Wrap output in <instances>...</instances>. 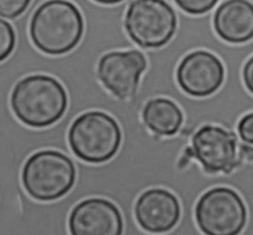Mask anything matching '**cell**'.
I'll return each instance as SVG.
<instances>
[{
    "instance_id": "cell-13",
    "label": "cell",
    "mask_w": 253,
    "mask_h": 235,
    "mask_svg": "<svg viewBox=\"0 0 253 235\" xmlns=\"http://www.w3.org/2000/svg\"><path fill=\"white\" fill-rule=\"evenodd\" d=\"M142 120L151 132L158 135H174L184 121L182 110L174 101L156 98L147 101L142 111Z\"/></svg>"
},
{
    "instance_id": "cell-8",
    "label": "cell",
    "mask_w": 253,
    "mask_h": 235,
    "mask_svg": "<svg viewBox=\"0 0 253 235\" xmlns=\"http://www.w3.org/2000/svg\"><path fill=\"white\" fill-rule=\"evenodd\" d=\"M193 157L210 174H230L237 167V137L219 126L207 125L192 138Z\"/></svg>"
},
{
    "instance_id": "cell-12",
    "label": "cell",
    "mask_w": 253,
    "mask_h": 235,
    "mask_svg": "<svg viewBox=\"0 0 253 235\" xmlns=\"http://www.w3.org/2000/svg\"><path fill=\"white\" fill-rule=\"evenodd\" d=\"M217 36L229 43L240 44L253 39V4L249 0H226L214 15Z\"/></svg>"
},
{
    "instance_id": "cell-10",
    "label": "cell",
    "mask_w": 253,
    "mask_h": 235,
    "mask_svg": "<svg viewBox=\"0 0 253 235\" xmlns=\"http://www.w3.org/2000/svg\"><path fill=\"white\" fill-rule=\"evenodd\" d=\"M68 227L73 235H121L124 221L113 202L93 197L72 209Z\"/></svg>"
},
{
    "instance_id": "cell-9",
    "label": "cell",
    "mask_w": 253,
    "mask_h": 235,
    "mask_svg": "<svg viewBox=\"0 0 253 235\" xmlns=\"http://www.w3.org/2000/svg\"><path fill=\"white\" fill-rule=\"evenodd\" d=\"M225 80V68L219 57L199 49L187 54L177 69V81L188 95L205 98L216 93Z\"/></svg>"
},
{
    "instance_id": "cell-4",
    "label": "cell",
    "mask_w": 253,
    "mask_h": 235,
    "mask_svg": "<svg viewBox=\"0 0 253 235\" xmlns=\"http://www.w3.org/2000/svg\"><path fill=\"white\" fill-rule=\"evenodd\" d=\"M123 134L119 123L101 111L82 113L68 131V143L78 159L101 164L113 159L120 149Z\"/></svg>"
},
{
    "instance_id": "cell-14",
    "label": "cell",
    "mask_w": 253,
    "mask_h": 235,
    "mask_svg": "<svg viewBox=\"0 0 253 235\" xmlns=\"http://www.w3.org/2000/svg\"><path fill=\"white\" fill-rule=\"evenodd\" d=\"M16 46V34L14 27L5 20L0 19V63L11 56Z\"/></svg>"
},
{
    "instance_id": "cell-15",
    "label": "cell",
    "mask_w": 253,
    "mask_h": 235,
    "mask_svg": "<svg viewBox=\"0 0 253 235\" xmlns=\"http://www.w3.org/2000/svg\"><path fill=\"white\" fill-rule=\"evenodd\" d=\"M175 4L190 15H202L215 7L219 0H174Z\"/></svg>"
},
{
    "instance_id": "cell-7",
    "label": "cell",
    "mask_w": 253,
    "mask_h": 235,
    "mask_svg": "<svg viewBox=\"0 0 253 235\" xmlns=\"http://www.w3.org/2000/svg\"><path fill=\"white\" fill-rule=\"evenodd\" d=\"M147 59L137 49L114 51L104 54L98 63V78L116 98L127 100L136 94Z\"/></svg>"
},
{
    "instance_id": "cell-18",
    "label": "cell",
    "mask_w": 253,
    "mask_h": 235,
    "mask_svg": "<svg viewBox=\"0 0 253 235\" xmlns=\"http://www.w3.org/2000/svg\"><path fill=\"white\" fill-rule=\"evenodd\" d=\"M242 76H244V83L246 85L247 90L253 94V56L245 64Z\"/></svg>"
},
{
    "instance_id": "cell-5",
    "label": "cell",
    "mask_w": 253,
    "mask_h": 235,
    "mask_svg": "<svg viewBox=\"0 0 253 235\" xmlns=\"http://www.w3.org/2000/svg\"><path fill=\"white\" fill-rule=\"evenodd\" d=\"M128 37L142 48H160L177 31V15L166 0H133L125 15Z\"/></svg>"
},
{
    "instance_id": "cell-19",
    "label": "cell",
    "mask_w": 253,
    "mask_h": 235,
    "mask_svg": "<svg viewBox=\"0 0 253 235\" xmlns=\"http://www.w3.org/2000/svg\"><path fill=\"white\" fill-rule=\"evenodd\" d=\"M94 1L99 2V4H104V5H114V4H119V2L124 1V0H94Z\"/></svg>"
},
{
    "instance_id": "cell-3",
    "label": "cell",
    "mask_w": 253,
    "mask_h": 235,
    "mask_svg": "<svg viewBox=\"0 0 253 235\" xmlns=\"http://www.w3.org/2000/svg\"><path fill=\"white\" fill-rule=\"evenodd\" d=\"M76 165L57 150H40L25 162L21 181L25 191L36 201L51 202L66 196L76 184Z\"/></svg>"
},
{
    "instance_id": "cell-6",
    "label": "cell",
    "mask_w": 253,
    "mask_h": 235,
    "mask_svg": "<svg viewBox=\"0 0 253 235\" xmlns=\"http://www.w3.org/2000/svg\"><path fill=\"white\" fill-rule=\"evenodd\" d=\"M198 227L208 235H236L244 231L247 209L244 200L230 187L205 192L195 206Z\"/></svg>"
},
{
    "instance_id": "cell-16",
    "label": "cell",
    "mask_w": 253,
    "mask_h": 235,
    "mask_svg": "<svg viewBox=\"0 0 253 235\" xmlns=\"http://www.w3.org/2000/svg\"><path fill=\"white\" fill-rule=\"evenodd\" d=\"M32 0H0V16L15 19L24 14Z\"/></svg>"
},
{
    "instance_id": "cell-17",
    "label": "cell",
    "mask_w": 253,
    "mask_h": 235,
    "mask_svg": "<svg viewBox=\"0 0 253 235\" xmlns=\"http://www.w3.org/2000/svg\"><path fill=\"white\" fill-rule=\"evenodd\" d=\"M237 131L244 142L253 145V112L247 113L240 120Z\"/></svg>"
},
{
    "instance_id": "cell-2",
    "label": "cell",
    "mask_w": 253,
    "mask_h": 235,
    "mask_svg": "<svg viewBox=\"0 0 253 235\" xmlns=\"http://www.w3.org/2000/svg\"><path fill=\"white\" fill-rule=\"evenodd\" d=\"M84 34L83 15L68 0H48L35 10L30 38L39 51L61 56L76 48Z\"/></svg>"
},
{
    "instance_id": "cell-11",
    "label": "cell",
    "mask_w": 253,
    "mask_h": 235,
    "mask_svg": "<svg viewBox=\"0 0 253 235\" xmlns=\"http://www.w3.org/2000/svg\"><path fill=\"white\" fill-rule=\"evenodd\" d=\"M138 226L150 233H166L174 228L180 218V203L172 192L165 189H150L135 204Z\"/></svg>"
},
{
    "instance_id": "cell-1",
    "label": "cell",
    "mask_w": 253,
    "mask_h": 235,
    "mask_svg": "<svg viewBox=\"0 0 253 235\" xmlns=\"http://www.w3.org/2000/svg\"><path fill=\"white\" fill-rule=\"evenodd\" d=\"M17 120L32 128H46L61 120L68 107L64 86L53 76L34 74L22 78L10 95Z\"/></svg>"
}]
</instances>
